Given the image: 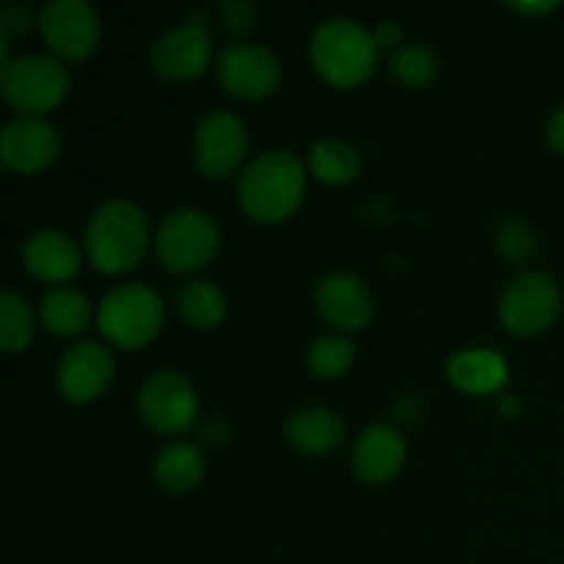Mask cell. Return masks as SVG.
Wrapping results in <instances>:
<instances>
[{
  "label": "cell",
  "instance_id": "22",
  "mask_svg": "<svg viewBox=\"0 0 564 564\" xmlns=\"http://www.w3.org/2000/svg\"><path fill=\"white\" fill-rule=\"evenodd\" d=\"M308 169L325 185H347L361 171V154L352 143L339 141V138H325L314 143L308 152Z\"/></svg>",
  "mask_w": 564,
  "mask_h": 564
},
{
  "label": "cell",
  "instance_id": "27",
  "mask_svg": "<svg viewBox=\"0 0 564 564\" xmlns=\"http://www.w3.org/2000/svg\"><path fill=\"white\" fill-rule=\"evenodd\" d=\"M496 251L512 264H527L538 251V237L534 229L523 218L501 220L496 229Z\"/></svg>",
  "mask_w": 564,
  "mask_h": 564
},
{
  "label": "cell",
  "instance_id": "29",
  "mask_svg": "<svg viewBox=\"0 0 564 564\" xmlns=\"http://www.w3.org/2000/svg\"><path fill=\"white\" fill-rule=\"evenodd\" d=\"M31 9L22 3H9L3 9V17H0V31L9 39L11 33H25L31 28Z\"/></svg>",
  "mask_w": 564,
  "mask_h": 564
},
{
  "label": "cell",
  "instance_id": "31",
  "mask_svg": "<svg viewBox=\"0 0 564 564\" xmlns=\"http://www.w3.org/2000/svg\"><path fill=\"white\" fill-rule=\"evenodd\" d=\"M375 39H378V47H389L391 53H394L397 47H402V28L397 25V22L386 20L380 22L378 28H375Z\"/></svg>",
  "mask_w": 564,
  "mask_h": 564
},
{
  "label": "cell",
  "instance_id": "28",
  "mask_svg": "<svg viewBox=\"0 0 564 564\" xmlns=\"http://www.w3.org/2000/svg\"><path fill=\"white\" fill-rule=\"evenodd\" d=\"M220 20L226 22V28L235 33H246L253 28V20H257V9L248 0H231V3H220L218 9Z\"/></svg>",
  "mask_w": 564,
  "mask_h": 564
},
{
  "label": "cell",
  "instance_id": "33",
  "mask_svg": "<svg viewBox=\"0 0 564 564\" xmlns=\"http://www.w3.org/2000/svg\"><path fill=\"white\" fill-rule=\"evenodd\" d=\"M499 411L505 413L507 419L518 416V413H521V400H518V397H512V394L501 397V400H499Z\"/></svg>",
  "mask_w": 564,
  "mask_h": 564
},
{
  "label": "cell",
  "instance_id": "2",
  "mask_svg": "<svg viewBox=\"0 0 564 564\" xmlns=\"http://www.w3.org/2000/svg\"><path fill=\"white\" fill-rule=\"evenodd\" d=\"M378 39L350 17L323 20L308 42V58L317 75L336 88L361 86L378 66Z\"/></svg>",
  "mask_w": 564,
  "mask_h": 564
},
{
  "label": "cell",
  "instance_id": "17",
  "mask_svg": "<svg viewBox=\"0 0 564 564\" xmlns=\"http://www.w3.org/2000/svg\"><path fill=\"white\" fill-rule=\"evenodd\" d=\"M22 264L36 279L61 284L80 270V251L64 231L39 229L22 242Z\"/></svg>",
  "mask_w": 564,
  "mask_h": 564
},
{
  "label": "cell",
  "instance_id": "1",
  "mask_svg": "<svg viewBox=\"0 0 564 564\" xmlns=\"http://www.w3.org/2000/svg\"><path fill=\"white\" fill-rule=\"evenodd\" d=\"M303 193H306V165L286 149L259 154L253 163H248L237 185L240 207L257 224L286 220L301 207Z\"/></svg>",
  "mask_w": 564,
  "mask_h": 564
},
{
  "label": "cell",
  "instance_id": "3",
  "mask_svg": "<svg viewBox=\"0 0 564 564\" xmlns=\"http://www.w3.org/2000/svg\"><path fill=\"white\" fill-rule=\"evenodd\" d=\"M149 246V220L138 204L110 198L86 226L88 262L99 273L119 275L135 268Z\"/></svg>",
  "mask_w": 564,
  "mask_h": 564
},
{
  "label": "cell",
  "instance_id": "25",
  "mask_svg": "<svg viewBox=\"0 0 564 564\" xmlns=\"http://www.w3.org/2000/svg\"><path fill=\"white\" fill-rule=\"evenodd\" d=\"M33 334H36L33 308L14 290H3V297H0V341H3V350H25L31 345Z\"/></svg>",
  "mask_w": 564,
  "mask_h": 564
},
{
  "label": "cell",
  "instance_id": "15",
  "mask_svg": "<svg viewBox=\"0 0 564 564\" xmlns=\"http://www.w3.org/2000/svg\"><path fill=\"white\" fill-rule=\"evenodd\" d=\"M317 308L336 328L361 330L372 319L375 301L358 275L330 273L317 284Z\"/></svg>",
  "mask_w": 564,
  "mask_h": 564
},
{
  "label": "cell",
  "instance_id": "21",
  "mask_svg": "<svg viewBox=\"0 0 564 564\" xmlns=\"http://www.w3.org/2000/svg\"><path fill=\"white\" fill-rule=\"evenodd\" d=\"M91 308L86 292L72 290V286H55V290L44 292L39 301V317L53 334L75 336L88 325Z\"/></svg>",
  "mask_w": 564,
  "mask_h": 564
},
{
  "label": "cell",
  "instance_id": "4",
  "mask_svg": "<svg viewBox=\"0 0 564 564\" xmlns=\"http://www.w3.org/2000/svg\"><path fill=\"white\" fill-rule=\"evenodd\" d=\"M72 77L58 58L44 53L22 55L0 69V88L22 116H42L66 99Z\"/></svg>",
  "mask_w": 564,
  "mask_h": 564
},
{
  "label": "cell",
  "instance_id": "9",
  "mask_svg": "<svg viewBox=\"0 0 564 564\" xmlns=\"http://www.w3.org/2000/svg\"><path fill=\"white\" fill-rule=\"evenodd\" d=\"M248 154V127L231 110H209L193 130V160L209 180L231 174Z\"/></svg>",
  "mask_w": 564,
  "mask_h": 564
},
{
  "label": "cell",
  "instance_id": "5",
  "mask_svg": "<svg viewBox=\"0 0 564 564\" xmlns=\"http://www.w3.org/2000/svg\"><path fill=\"white\" fill-rule=\"evenodd\" d=\"M220 246L218 220L196 207L174 209L158 226L154 248L158 259L169 273L185 275L204 268Z\"/></svg>",
  "mask_w": 564,
  "mask_h": 564
},
{
  "label": "cell",
  "instance_id": "19",
  "mask_svg": "<svg viewBox=\"0 0 564 564\" xmlns=\"http://www.w3.org/2000/svg\"><path fill=\"white\" fill-rule=\"evenodd\" d=\"M286 441L306 455H328L345 438V424L328 408H301L286 419Z\"/></svg>",
  "mask_w": 564,
  "mask_h": 564
},
{
  "label": "cell",
  "instance_id": "23",
  "mask_svg": "<svg viewBox=\"0 0 564 564\" xmlns=\"http://www.w3.org/2000/svg\"><path fill=\"white\" fill-rule=\"evenodd\" d=\"M176 306H180V314L193 328L202 330L215 328L226 317V295L220 292V286L204 279L187 281L185 286H180V292H176Z\"/></svg>",
  "mask_w": 564,
  "mask_h": 564
},
{
  "label": "cell",
  "instance_id": "12",
  "mask_svg": "<svg viewBox=\"0 0 564 564\" xmlns=\"http://www.w3.org/2000/svg\"><path fill=\"white\" fill-rule=\"evenodd\" d=\"M113 369L116 364L108 347L86 339L64 350L55 380H58V391L64 394V400L91 402L108 389Z\"/></svg>",
  "mask_w": 564,
  "mask_h": 564
},
{
  "label": "cell",
  "instance_id": "24",
  "mask_svg": "<svg viewBox=\"0 0 564 564\" xmlns=\"http://www.w3.org/2000/svg\"><path fill=\"white\" fill-rule=\"evenodd\" d=\"M389 69L405 88H424L438 77V55L422 42H405L389 58Z\"/></svg>",
  "mask_w": 564,
  "mask_h": 564
},
{
  "label": "cell",
  "instance_id": "8",
  "mask_svg": "<svg viewBox=\"0 0 564 564\" xmlns=\"http://www.w3.org/2000/svg\"><path fill=\"white\" fill-rule=\"evenodd\" d=\"M138 413L160 435L185 433L196 424L198 397L191 380L176 369L149 375L138 394Z\"/></svg>",
  "mask_w": 564,
  "mask_h": 564
},
{
  "label": "cell",
  "instance_id": "7",
  "mask_svg": "<svg viewBox=\"0 0 564 564\" xmlns=\"http://www.w3.org/2000/svg\"><path fill=\"white\" fill-rule=\"evenodd\" d=\"M562 312L560 284L549 273L527 270L505 286L499 301V319L510 334L538 336L556 323Z\"/></svg>",
  "mask_w": 564,
  "mask_h": 564
},
{
  "label": "cell",
  "instance_id": "6",
  "mask_svg": "<svg viewBox=\"0 0 564 564\" xmlns=\"http://www.w3.org/2000/svg\"><path fill=\"white\" fill-rule=\"evenodd\" d=\"M163 297L152 286L132 281L110 290L97 312L99 330L119 347H143L163 325Z\"/></svg>",
  "mask_w": 564,
  "mask_h": 564
},
{
  "label": "cell",
  "instance_id": "32",
  "mask_svg": "<svg viewBox=\"0 0 564 564\" xmlns=\"http://www.w3.org/2000/svg\"><path fill=\"white\" fill-rule=\"evenodd\" d=\"M510 6L516 11H521V14H545V11H554L560 3H554V0H545V3H510Z\"/></svg>",
  "mask_w": 564,
  "mask_h": 564
},
{
  "label": "cell",
  "instance_id": "14",
  "mask_svg": "<svg viewBox=\"0 0 564 564\" xmlns=\"http://www.w3.org/2000/svg\"><path fill=\"white\" fill-rule=\"evenodd\" d=\"M58 149V132L44 116H17L0 135V152H3L6 165L20 174H36V171L47 169Z\"/></svg>",
  "mask_w": 564,
  "mask_h": 564
},
{
  "label": "cell",
  "instance_id": "20",
  "mask_svg": "<svg viewBox=\"0 0 564 564\" xmlns=\"http://www.w3.org/2000/svg\"><path fill=\"white\" fill-rule=\"evenodd\" d=\"M207 471V457L191 441H174L163 446L154 460V482L169 494H187L202 482Z\"/></svg>",
  "mask_w": 564,
  "mask_h": 564
},
{
  "label": "cell",
  "instance_id": "18",
  "mask_svg": "<svg viewBox=\"0 0 564 564\" xmlns=\"http://www.w3.org/2000/svg\"><path fill=\"white\" fill-rule=\"evenodd\" d=\"M452 383L468 394H490L507 383V364L490 347H466L457 350L446 364Z\"/></svg>",
  "mask_w": 564,
  "mask_h": 564
},
{
  "label": "cell",
  "instance_id": "16",
  "mask_svg": "<svg viewBox=\"0 0 564 564\" xmlns=\"http://www.w3.org/2000/svg\"><path fill=\"white\" fill-rule=\"evenodd\" d=\"M405 455L408 446L400 430L391 424H372L358 435L352 446V468L367 482H389L400 474Z\"/></svg>",
  "mask_w": 564,
  "mask_h": 564
},
{
  "label": "cell",
  "instance_id": "10",
  "mask_svg": "<svg viewBox=\"0 0 564 564\" xmlns=\"http://www.w3.org/2000/svg\"><path fill=\"white\" fill-rule=\"evenodd\" d=\"M39 28L64 61H86L99 44V14L88 0H53L39 14Z\"/></svg>",
  "mask_w": 564,
  "mask_h": 564
},
{
  "label": "cell",
  "instance_id": "26",
  "mask_svg": "<svg viewBox=\"0 0 564 564\" xmlns=\"http://www.w3.org/2000/svg\"><path fill=\"white\" fill-rule=\"evenodd\" d=\"M306 361L308 369H312L317 378H339V375H345L347 369L352 367V361H356V347H352V341L347 339V336H317V339L312 341V347H308Z\"/></svg>",
  "mask_w": 564,
  "mask_h": 564
},
{
  "label": "cell",
  "instance_id": "13",
  "mask_svg": "<svg viewBox=\"0 0 564 564\" xmlns=\"http://www.w3.org/2000/svg\"><path fill=\"white\" fill-rule=\"evenodd\" d=\"M213 58V39L202 22L171 28L154 42L152 66L165 80H193L202 75Z\"/></svg>",
  "mask_w": 564,
  "mask_h": 564
},
{
  "label": "cell",
  "instance_id": "11",
  "mask_svg": "<svg viewBox=\"0 0 564 564\" xmlns=\"http://www.w3.org/2000/svg\"><path fill=\"white\" fill-rule=\"evenodd\" d=\"M281 61L264 44L235 42L218 55V80L231 97H270L281 86Z\"/></svg>",
  "mask_w": 564,
  "mask_h": 564
},
{
  "label": "cell",
  "instance_id": "30",
  "mask_svg": "<svg viewBox=\"0 0 564 564\" xmlns=\"http://www.w3.org/2000/svg\"><path fill=\"white\" fill-rule=\"evenodd\" d=\"M545 141H549V147L554 149V152L564 154V105L551 113L549 119V127H545Z\"/></svg>",
  "mask_w": 564,
  "mask_h": 564
}]
</instances>
